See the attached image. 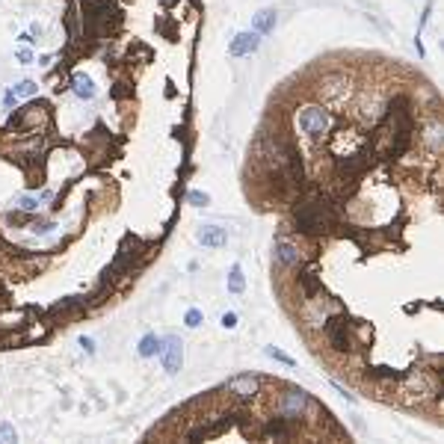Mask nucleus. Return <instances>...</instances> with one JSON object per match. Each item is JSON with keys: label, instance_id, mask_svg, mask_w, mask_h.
<instances>
[{"label": "nucleus", "instance_id": "f257e3e1", "mask_svg": "<svg viewBox=\"0 0 444 444\" xmlns=\"http://www.w3.org/2000/svg\"><path fill=\"white\" fill-rule=\"evenodd\" d=\"M299 130L308 136H323L329 130V113L320 107H305L299 113Z\"/></svg>", "mask_w": 444, "mask_h": 444}, {"label": "nucleus", "instance_id": "f03ea898", "mask_svg": "<svg viewBox=\"0 0 444 444\" xmlns=\"http://www.w3.org/2000/svg\"><path fill=\"white\" fill-rule=\"evenodd\" d=\"M160 355H163V367L166 373H178L181 370V361H184V352H181V341L178 338H166L160 341Z\"/></svg>", "mask_w": 444, "mask_h": 444}, {"label": "nucleus", "instance_id": "7ed1b4c3", "mask_svg": "<svg viewBox=\"0 0 444 444\" xmlns=\"http://www.w3.org/2000/svg\"><path fill=\"white\" fill-rule=\"evenodd\" d=\"M258 45H261L258 33H240V36H234L228 54H231V57H246V54H255V51H258Z\"/></svg>", "mask_w": 444, "mask_h": 444}, {"label": "nucleus", "instance_id": "20e7f679", "mask_svg": "<svg viewBox=\"0 0 444 444\" xmlns=\"http://www.w3.org/2000/svg\"><path fill=\"white\" fill-rule=\"evenodd\" d=\"M308 406V397L302 394V391H287L285 400H282V412L287 414V417H299V412Z\"/></svg>", "mask_w": 444, "mask_h": 444}, {"label": "nucleus", "instance_id": "39448f33", "mask_svg": "<svg viewBox=\"0 0 444 444\" xmlns=\"http://www.w3.org/2000/svg\"><path fill=\"white\" fill-rule=\"evenodd\" d=\"M228 391L237 394V397H252L255 391H258V379L255 376H237V379L228 382Z\"/></svg>", "mask_w": 444, "mask_h": 444}, {"label": "nucleus", "instance_id": "423d86ee", "mask_svg": "<svg viewBox=\"0 0 444 444\" xmlns=\"http://www.w3.org/2000/svg\"><path fill=\"white\" fill-rule=\"evenodd\" d=\"M71 83H74V95H77V98H83V101L95 98V83H92L86 74H74V77H71Z\"/></svg>", "mask_w": 444, "mask_h": 444}, {"label": "nucleus", "instance_id": "0eeeda50", "mask_svg": "<svg viewBox=\"0 0 444 444\" xmlns=\"http://www.w3.org/2000/svg\"><path fill=\"white\" fill-rule=\"evenodd\" d=\"M255 33L261 36V33H270L273 27H276V9H261L258 15H255Z\"/></svg>", "mask_w": 444, "mask_h": 444}, {"label": "nucleus", "instance_id": "6e6552de", "mask_svg": "<svg viewBox=\"0 0 444 444\" xmlns=\"http://www.w3.org/2000/svg\"><path fill=\"white\" fill-rule=\"evenodd\" d=\"M198 240H201L204 246H222V243H225V228L207 225V228H201V231H198Z\"/></svg>", "mask_w": 444, "mask_h": 444}, {"label": "nucleus", "instance_id": "1a4fd4ad", "mask_svg": "<svg viewBox=\"0 0 444 444\" xmlns=\"http://www.w3.org/2000/svg\"><path fill=\"white\" fill-rule=\"evenodd\" d=\"M243 287H246L243 270H240V264H234L231 273H228V290H231V293H243Z\"/></svg>", "mask_w": 444, "mask_h": 444}, {"label": "nucleus", "instance_id": "9d476101", "mask_svg": "<svg viewBox=\"0 0 444 444\" xmlns=\"http://www.w3.org/2000/svg\"><path fill=\"white\" fill-rule=\"evenodd\" d=\"M154 352H160V338L157 335H145L142 344H139V355H142V358H151Z\"/></svg>", "mask_w": 444, "mask_h": 444}, {"label": "nucleus", "instance_id": "9b49d317", "mask_svg": "<svg viewBox=\"0 0 444 444\" xmlns=\"http://www.w3.org/2000/svg\"><path fill=\"white\" fill-rule=\"evenodd\" d=\"M276 255H279L282 264H296V261H299V255H296V249H293L290 243H279V246H276Z\"/></svg>", "mask_w": 444, "mask_h": 444}, {"label": "nucleus", "instance_id": "f8f14e48", "mask_svg": "<svg viewBox=\"0 0 444 444\" xmlns=\"http://www.w3.org/2000/svg\"><path fill=\"white\" fill-rule=\"evenodd\" d=\"M15 204H18L21 210H39V198H36V195H18Z\"/></svg>", "mask_w": 444, "mask_h": 444}, {"label": "nucleus", "instance_id": "ddd939ff", "mask_svg": "<svg viewBox=\"0 0 444 444\" xmlns=\"http://www.w3.org/2000/svg\"><path fill=\"white\" fill-rule=\"evenodd\" d=\"M264 352H267L270 358H276V361H282V364H287V367H293V358H290V355H285L282 349H276V347H267V349H264Z\"/></svg>", "mask_w": 444, "mask_h": 444}, {"label": "nucleus", "instance_id": "4468645a", "mask_svg": "<svg viewBox=\"0 0 444 444\" xmlns=\"http://www.w3.org/2000/svg\"><path fill=\"white\" fill-rule=\"evenodd\" d=\"M187 198H190V204H195V207H204V204H210V195H207V192H201V190H192Z\"/></svg>", "mask_w": 444, "mask_h": 444}, {"label": "nucleus", "instance_id": "2eb2a0df", "mask_svg": "<svg viewBox=\"0 0 444 444\" xmlns=\"http://www.w3.org/2000/svg\"><path fill=\"white\" fill-rule=\"evenodd\" d=\"M12 92H15V95L30 98V95H36V83H33V80H24V83H18V86H15Z\"/></svg>", "mask_w": 444, "mask_h": 444}, {"label": "nucleus", "instance_id": "dca6fc26", "mask_svg": "<svg viewBox=\"0 0 444 444\" xmlns=\"http://www.w3.org/2000/svg\"><path fill=\"white\" fill-rule=\"evenodd\" d=\"M15 438H18L15 426H9V423H0V441H15Z\"/></svg>", "mask_w": 444, "mask_h": 444}, {"label": "nucleus", "instance_id": "f3484780", "mask_svg": "<svg viewBox=\"0 0 444 444\" xmlns=\"http://www.w3.org/2000/svg\"><path fill=\"white\" fill-rule=\"evenodd\" d=\"M187 326H190V329L201 326V311H195V308H192V311H187Z\"/></svg>", "mask_w": 444, "mask_h": 444}, {"label": "nucleus", "instance_id": "a211bd4d", "mask_svg": "<svg viewBox=\"0 0 444 444\" xmlns=\"http://www.w3.org/2000/svg\"><path fill=\"white\" fill-rule=\"evenodd\" d=\"M222 326H225V329H234V326H237V314H234V311L222 314Z\"/></svg>", "mask_w": 444, "mask_h": 444}, {"label": "nucleus", "instance_id": "6ab92c4d", "mask_svg": "<svg viewBox=\"0 0 444 444\" xmlns=\"http://www.w3.org/2000/svg\"><path fill=\"white\" fill-rule=\"evenodd\" d=\"M18 60H21V63H33V54L27 48H21V51H18Z\"/></svg>", "mask_w": 444, "mask_h": 444}, {"label": "nucleus", "instance_id": "aec40b11", "mask_svg": "<svg viewBox=\"0 0 444 444\" xmlns=\"http://www.w3.org/2000/svg\"><path fill=\"white\" fill-rule=\"evenodd\" d=\"M80 347L86 349V352H95V344H92V338H80Z\"/></svg>", "mask_w": 444, "mask_h": 444}]
</instances>
